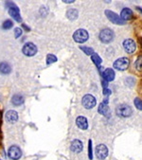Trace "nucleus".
I'll return each mask as SVG.
<instances>
[{
	"instance_id": "28",
	"label": "nucleus",
	"mask_w": 142,
	"mask_h": 160,
	"mask_svg": "<svg viewBox=\"0 0 142 160\" xmlns=\"http://www.w3.org/2000/svg\"><path fill=\"white\" fill-rule=\"evenodd\" d=\"M22 29L20 28H16L15 29H14V37L17 39V38H19L21 35H22Z\"/></svg>"
},
{
	"instance_id": "6",
	"label": "nucleus",
	"mask_w": 142,
	"mask_h": 160,
	"mask_svg": "<svg viewBox=\"0 0 142 160\" xmlns=\"http://www.w3.org/2000/svg\"><path fill=\"white\" fill-rule=\"evenodd\" d=\"M22 52L28 57H32L37 53V47L33 43H26L22 48Z\"/></svg>"
},
{
	"instance_id": "8",
	"label": "nucleus",
	"mask_w": 142,
	"mask_h": 160,
	"mask_svg": "<svg viewBox=\"0 0 142 160\" xmlns=\"http://www.w3.org/2000/svg\"><path fill=\"white\" fill-rule=\"evenodd\" d=\"M105 14L107 16V18L112 22L114 23L115 25H124L125 24V21L121 19V17H119L116 12H111V11H105Z\"/></svg>"
},
{
	"instance_id": "32",
	"label": "nucleus",
	"mask_w": 142,
	"mask_h": 160,
	"mask_svg": "<svg viewBox=\"0 0 142 160\" xmlns=\"http://www.w3.org/2000/svg\"><path fill=\"white\" fill-rule=\"evenodd\" d=\"M0 119H1V115H0Z\"/></svg>"
},
{
	"instance_id": "18",
	"label": "nucleus",
	"mask_w": 142,
	"mask_h": 160,
	"mask_svg": "<svg viewBox=\"0 0 142 160\" xmlns=\"http://www.w3.org/2000/svg\"><path fill=\"white\" fill-rule=\"evenodd\" d=\"M12 103L15 106H19L24 103V98L20 94H16L12 98Z\"/></svg>"
},
{
	"instance_id": "31",
	"label": "nucleus",
	"mask_w": 142,
	"mask_h": 160,
	"mask_svg": "<svg viewBox=\"0 0 142 160\" xmlns=\"http://www.w3.org/2000/svg\"><path fill=\"white\" fill-rule=\"evenodd\" d=\"M136 9H137V10H139V12H142V10H141V9H140V8H138V7H137V8H136Z\"/></svg>"
},
{
	"instance_id": "25",
	"label": "nucleus",
	"mask_w": 142,
	"mask_h": 160,
	"mask_svg": "<svg viewBox=\"0 0 142 160\" xmlns=\"http://www.w3.org/2000/svg\"><path fill=\"white\" fill-rule=\"evenodd\" d=\"M13 21H12V20H10V19H8V20H6V21L3 23L2 28H3L4 29H10V28H13Z\"/></svg>"
},
{
	"instance_id": "1",
	"label": "nucleus",
	"mask_w": 142,
	"mask_h": 160,
	"mask_svg": "<svg viewBox=\"0 0 142 160\" xmlns=\"http://www.w3.org/2000/svg\"><path fill=\"white\" fill-rule=\"evenodd\" d=\"M99 40L104 44H109L114 39V32L110 28H104L99 32Z\"/></svg>"
},
{
	"instance_id": "30",
	"label": "nucleus",
	"mask_w": 142,
	"mask_h": 160,
	"mask_svg": "<svg viewBox=\"0 0 142 160\" xmlns=\"http://www.w3.org/2000/svg\"><path fill=\"white\" fill-rule=\"evenodd\" d=\"M63 2H64V3H73V2H74V0H71V1H65V0H64Z\"/></svg>"
},
{
	"instance_id": "20",
	"label": "nucleus",
	"mask_w": 142,
	"mask_h": 160,
	"mask_svg": "<svg viewBox=\"0 0 142 160\" xmlns=\"http://www.w3.org/2000/svg\"><path fill=\"white\" fill-rule=\"evenodd\" d=\"M99 113L105 116V115H107L108 113V105H107V102H102L99 105V109H98Z\"/></svg>"
},
{
	"instance_id": "3",
	"label": "nucleus",
	"mask_w": 142,
	"mask_h": 160,
	"mask_svg": "<svg viewBox=\"0 0 142 160\" xmlns=\"http://www.w3.org/2000/svg\"><path fill=\"white\" fill-rule=\"evenodd\" d=\"M88 37H89L88 32H87L85 29H84V28L77 29L75 32H74V34H73L74 41L77 42V43H80V44L85 43L88 40Z\"/></svg>"
},
{
	"instance_id": "24",
	"label": "nucleus",
	"mask_w": 142,
	"mask_h": 160,
	"mask_svg": "<svg viewBox=\"0 0 142 160\" xmlns=\"http://www.w3.org/2000/svg\"><path fill=\"white\" fill-rule=\"evenodd\" d=\"M135 68L138 71H141L142 70V55L139 56L137 58V60L135 61Z\"/></svg>"
},
{
	"instance_id": "15",
	"label": "nucleus",
	"mask_w": 142,
	"mask_h": 160,
	"mask_svg": "<svg viewBox=\"0 0 142 160\" xmlns=\"http://www.w3.org/2000/svg\"><path fill=\"white\" fill-rule=\"evenodd\" d=\"M6 119L9 123H14L18 119V114L17 112L13 110H10L6 113Z\"/></svg>"
},
{
	"instance_id": "19",
	"label": "nucleus",
	"mask_w": 142,
	"mask_h": 160,
	"mask_svg": "<svg viewBox=\"0 0 142 160\" xmlns=\"http://www.w3.org/2000/svg\"><path fill=\"white\" fill-rule=\"evenodd\" d=\"M78 15H79V12L76 9H69L66 12V16L69 20L71 21H74L78 18Z\"/></svg>"
},
{
	"instance_id": "27",
	"label": "nucleus",
	"mask_w": 142,
	"mask_h": 160,
	"mask_svg": "<svg viewBox=\"0 0 142 160\" xmlns=\"http://www.w3.org/2000/svg\"><path fill=\"white\" fill-rule=\"evenodd\" d=\"M88 156L89 159H93V152H92V140L88 142Z\"/></svg>"
},
{
	"instance_id": "4",
	"label": "nucleus",
	"mask_w": 142,
	"mask_h": 160,
	"mask_svg": "<svg viewBox=\"0 0 142 160\" xmlns=\"http://www.w3.org/2000/svg\"><path fill=\"white\" fill-rule=\"evenodd\" d=\"M117 115L121 118H129L133 114V110L130 105L127 104H120L117 107Z\"/></svg>"
},
{
	"instance_id": "23",
	"label": "nucleus",
	"mask_w": 142,
	"mask_h": 160,
	"mask_svg": "<svg viewBox=\"0 0 142 160\" xmlns=\"http://www.w3.org/2000/svg\"><path fill=\"white\" fill-rule=\"evenodd\" d=\"M80 48L86 54V55H93L94 54V50H93V48H88V47H83V46H81L80 47Z\"/></svg>"
},
{
	"instance_id": "29",
	"label": "nucleus",
	"mask_w": 142,
	"mask_h": 160,
	"mask_svg": "<svg viewBox=\"0 0 142 160\" xmlns=\"http://www.w3.org/2000/svg\"><path fill=\"white\" fill-rule=\"evenodd\" d=\"M110 93H111V91H110L109 89H107L106 87L103 89V95H105V96H109V95H110Z\"/></svg>"
},
{
	"instance_id": "16",
	"label": "nucleus",
	"mask_w": 142,
	"mask_h": 160,
	"mask_svg": "<svg viewBox=\"0 0 142 160\" xmlns=\"http://www.w3.org/2000/svg\"><path fill=\"white\" fill-rule=\"evenodd\" d=\"M12 72V67L10 66L9 62H0V73H2L4 75H8Z\"/></svg>"
},
{
	"instance_id": "11",
	"label": "nucleus",
	"mask_w": 142,
	"mask_h": 160,
	"mask_svg": "<svg viewBox=\"0 0 142 160\" xmlns=\"http://www.w3.org/2000/svg\"><path fill=\"white\" fill-rule=\"evenodd\" d=\"M123 48H124V50L127 53H133L136 49V45H135V43H134V40H132V39H126L123 42Z\"/></svg>"
},
{
	"instance_id": "2",
	"label": "nucleus",
	"mask_w": 142,
	"mask_h": 160,
	"mask_svg": "<svg viewBox=\"0 0 142 160\" xmlns=\"http://www.w3.org/2000/svg\"><path fill=\"white\" fill-rule=\"evenodd\" d=\"M6 6H7L8 9H9V14H10L15 21L21 22V21H22V18H21V15H20L19 8H18L15 4H13V3H12V2H10V1L6 3Z\"/></svg>"
},
{
	"instance_id": "12",
	"label": "nucleus",
	"mask_w": 142,
	"mask_h": 160,
	"mask_svg": "<svg viewBox=\"0 0 142 160\" xmlns=\"http://www.w3.org/2000/svg\"><path fill=\"white\" fill-rule=\"evenodd\" d=\"M84 149V145H83V142L79 139H75L71 142V145H70V150L72 151L73 152H76V153H79L83 151Z\"/></svg>"
},
{
	"instance_id": "10",
	"label": "nucleus",
	"mask_w": 142,
	"mask_h": 160,
	"mask_svg": "<svg viewBox=\"0 0 142 160\" xmlns=\"http://www.w3.org/2000/svg\"><path fill=\"white\" fill-rule=\"evenodd\" d=\"M96 155L99 159H105L108 155V149L104 144H99L96 148Z\"/></svg>"
},
{
	"instance_id": "13",
	"label": "nucleus",
	"mask_w": 142,
	"mask_h": 160,
	"mask_svg": "<svg viewBox=\"0 0 142 160\" xmlns=\"http://www.w3.org/2000/svg\"><path fill=\"white\" fill-rule=\"evenodd\" d=\"M102 77L106 82H112L115 79V71L111 68H106L102 73Z\"/></svg>"
},
{
	"instance_id": "7",
	"label": "nucleus",
	"mask_w": 142,
	"mask_h": 160,
	"mask_svg": "<svg viewBox=\"0 0 142 160\" xmlns=\"http://www.w3.org/2000/svg\"><path fill=\"white\" fill-rule=\"evenodd\" d=\"M82 103H83L84 108L92 109L93 107H95L97 102H96V99H95L94 96H92L90 94H87V95L84 96V98L82 100Z\"/></svg>"
},
{
	"instance_id": "26",
	"label": "nucleus",
	"mask_w": 142,
	"mask_h": 160,
	"mask_svg": "<svg viewBox=\"0 0 142 160\" xmlns=\"http://www.w3.org/2000/svg\"><path fill=\"white\" fill-rule=\"evenodd\" d=\"M134 106H135L138 110H141V111H142V101H141L139 98H135L134 101Z\"/></svg>"
},
{
	"instance_id": "22",
	"label": "nucleus",
	"mask_w": 142,
	"mask_h": 160,
	"mask_svg": "<svg viewBox=\"0 0 142 160\" xmlns=\"http://www.w3.org/2000/svg\"><path fill=\"white\" fill-rule=\"evenodd\" d=\"M57 60H58L57 57L55 55H53V54H48L47 56V63H48V65H50V63H53V62H57Z\"/></svg>"
},
{
	"instance_id": "5",
	"label": "nucleus",
	"mask_w": 142,
	"mask_h": 160,
	"mask_svg": "<svg viewBox=\"0 0 142 160\" xmlns=\"http://www.w3.org/2000/svg\"><path fill=\"white\" fill-rule=\"evenodd\" d=\"M129 65H130L129 59L125 58V57H122V58H119L117 61H115L114 68L116 69L119 70V71H124V70H126L129 68Z\"/></svg>"
},
{
	"instance_id": "17",
	"label": "nucleus",
	"mask_w": 142,
	"mask_h": 160,
	"mask_svg": "<svg viewBox=\"0 0 142 160\" xmlns=\"http://www.w3.org/2000/svg\"><path fill=\"white\" fill-rule=\"evenodd\" d=\"M120 17H121V19L124 20V21L132 19V17H133V12H132V10H130L129 8H124V9L121 11Z\"/></svg>"
},
{
	"instance_id": "14",
	"label": "nucleus",
	"mask_w": 142,
	"mask_h": 160,
	"mask_svg": "<svg viewBox=\"0 0 142 160\" xmlns=\"http://www.w3.org/2000/svg\"><path fill=\"white\" fill-rule=\"evenodd\" d=\"M76 124L82 130H86L88 128V121L84 117H78L76 119Z\"/></svg>"
},
{
	"instance_id": "21",
	"label": "nucleus",
	"mask_w": 142,
	"mask_h": 160,
	"mask_svg": "<svg viewBox=\"0 0 142 160\" xmlns=\"http://www.w3.org/2000/svg\"><path fill=\"white\" fill-rule=\"evenodd\" d=\"M91 59H92V61H93V62L95 63V65L97 66V67H99L100 65H101V58L98 55V54H96V53H94L92 56H91Z\"/></svg>"
},
{
	"instance_id": "9",
	"label": "nucleus",
	"mask_w": 142,
	"mask_h": 160,
	"mask_svg": "<svg viewBox=\"0 0 142 160\" xmlns=\"http://www.w3.org/2000/svg\"><path fill=\"white\" fill-rule=\"evenodd\" d=\"M8 155L9 157L12 159V160H18L19 158H21L22 156V152H21V149L18 147V146H12L10 149H9V152H8Z\"/></svg>"
}]
</instances>
